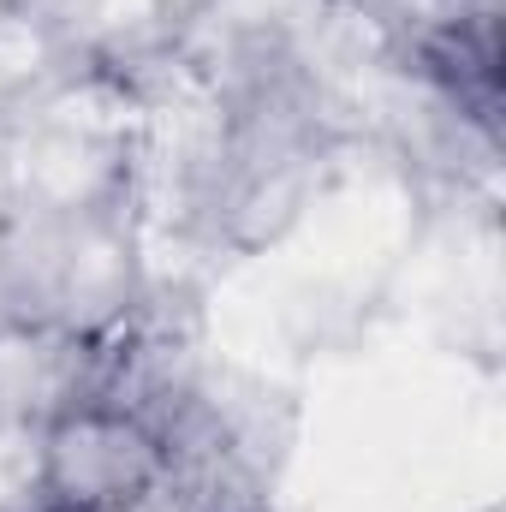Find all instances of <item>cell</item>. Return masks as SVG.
I'll return each instance as SVG.
<instances>
[]
</instances>
